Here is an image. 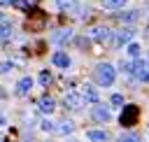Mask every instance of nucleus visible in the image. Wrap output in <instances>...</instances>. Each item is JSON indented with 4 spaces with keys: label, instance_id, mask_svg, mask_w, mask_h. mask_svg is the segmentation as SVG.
Returning a JSON list of instances; mask_svg holds the SVG:
<instances>
[{
    "label": "nucleus",
    "instance_id": "25",
    "mask_svg": "<svg viewBox=\"0 0 149 142\" xmlns=\"http://www.w3.org/2000/svg\"><path fill=\"white\" fill-rule=\"evenodd\" d=\"M121 140H137V135H133V133L130 135H121Z\"/></svg>",
    "mask_w": 149,
    "mask_h": 142
},
{
    "label": "nucleus",
    "instance_id": "4",
    "mask_svg": "<svg viewBox=\"0 0 149 142\" xmlns=\"http://www.w3.org/2000/svg\"><path fill=\"white\" fill-rule=\"evenodd\" d=\"M91 116L95 119V121H100V123H105V121H109V109L105 107V105H98V102H93V109H91Z\"/></svg>",
    "mask_w": 149,
    "mask_h": 142
},
{
    "label": "nucleus",
    "instance_id": "3",
    "mask_svg": "<svg viewBox=\"0 0 149 142\" xmlns=\"http://www.w3.org/2000/svg\"><path fill=\"white\" fill-rule=\"evenodd\" d=\"M133 63H135V68H133L135 79H137V81H149V63H147V61H142L140 56H137Z\"/></svg>",
    "mask_w": 149,
    "mask_h": 142
},
{
    "label": "nucleus",
    "instance_id": "6",
    "mask_svg": "<svg viewBox=\"0 0 149 142\" xmlns=\"http://www.w3.org/2000/svg\"><path fill=\"white\" fill-rule=\"evenodd\" d=\"M51 63H54L56 68H63V70H68V68H70V56H68L65 51H54V56H51Z\"/></svg>",
    "mask_w": 149,
    "mask_h": 142
},
{
    "label": "nucleus",
    "instance_id": "20",
    "mask_svg": "<svg viewBox=\"0 0 149 142\" xmlns=\"http://www.w3.org/2000/svg\"><path fill=\"white\" fill-rule=\"evenodd\" d=\"M40 128H42L44 133H54V130H56V123H54L51 119H44V121L40 123Z\"/></svg>",
    "mask_w": 149,
    "mask_h": 142
},
{
    "label": "nucleus",
    "instance_id": "7",
    "mask_svg": "<svg viewBox=\"0 0 149 142\" xmlns=\"http://www.w3.org/2000/svg\"><path fill=\"white\" fill-rule=\"evenodd\" d=\"M56 5H58L61 12H68V14L79 12V2H77V0H56Z\"/></svg>",
    "mask_w": 149,
    "mask_h": 142
},
{
    "label": "nucleus",
    "instance_id": "1",
    "mask_svg": "<svg viewBox=\"0 0 149 142\" xmlns=\"http://www.w3.org/2000/svg\"><path fill=\"white\" fill-rule=\"evenodd\" d=\"M95 79H98L100 86H112L114 79H116V70H114V65H109V63H100V65L95 68Z\"/></svg>",
    "mask_w": 149,
    "mask_h": 142
},
{
    "label": "nucleus",
    "instance_id": "17",
    "mask_svg": "<svg viewBox=\"0 0 149 142\" xmlns=\"http://www.w3.org/2000/svg\"><path fill=\"white\" fill-rule=\"evenodd\" d=\"M12 30H14V28H12V21H2V19H0V40L9 37Z\"/></svg>",
    "mask_w": 149,
    "mask_h": 142
},
{
    "label": "nucleus",
    "instance_id": "9",
    "mask_svg": "<svg viewBox=\"0 0 149 142\" xmlns=\"http://www.w3.org/2000/svg\"><path fill=\"white\" fill-rule=\"evenodd\" d=\"M91 40H95V42H105V40H109V28H102V26L93 28V30H91Z\"/></svg>",
    "mask_w": 149,
    "mask_h": 142
},
{
    "label": "nucleus",
    "instance_id": "8",
    "mask_svg": "<svg viewBox=\"0 0 149 142\" xmlns=\"http://www.w3.org/2000/svg\"><path fill=\"white\" fill-rule=\"evenodd\" d=\"M133 35H135V30H133V28H123V30H119V35H116V40H114V47H121V44L130 42V40H133Z\"/></svg>",
    "mask_w": 149,
    "mask_h": 142
},
{
    "label": "nucleus",
    "instance_id": "26",
    "mask_svg": "<svg viewBox=\"0 0 149 142\" xmlns=\"http://www.w3.org/2000/svg\"><path fill=\"white\" fill-rule=\"evenodd\" d=\"M5 123H7V119H5V116H2V114H0V128H2V126H5Z\"/></svg>",
    "mask_w": 149,
    "mask_h": 142
},
{
    "label": "nucleus",
    "instance_id": "16",
    "mask_svg": "<svg viewBox=\"0 0 149 142\" xmlns=\"http://www.w3.org/2000/svg\"><path fill=\"white\" fill-rule=\"evenodd\" d=\"M126 44H128V47H126V51H128V56H130V58H137V56L142 54V47H140L137 42H126Z\"/></svg>",
    "mask_w": 149,
    "mask_h": 142
},
{
    "label": "nucleus",
    "instance_id": "12",
    "mask_svg": "<svg viewBox=\"0 0 149 142\" xmlns=\"http://www.w3.org/2000/svg\"><path fill=\"white\" fill-rule=\"evenodd\" d=\"M86 137L93 140V142H105V140H109V133L107 130H88Z\"/></svg>",
    "mask_w": 149,
    "mask_h": 142
},
{
    "label": "nucleus",
    "instance_id": "27",
    "mask_svg": "<svg viewBox=\"0 0 149 142\" xmlns=\"http://www.w3.org/2000/svg\"><path fill=\"white\" fill-rule=\"evenodd\" d=\"M0 5H9V0H0Z\"/></svg>",
    "mask_w": 149,
    "mask_h": 142
},
{
    "label": "nucleus",
    "instance_id": "18",
    "mask_svg": "<svg viewBox=\"0 0 149 142\" xmlns=\"http://www.w3.org/2000/svg\"><path fill=\"white\" fill-rule=\"evenodd\" d=\"M70 37H72V30H61V33L51 35V42H70Z\"/></svg>",
    "mask_w": 149,
    "mask_h": 142
},
{
    "label": "nucleus",
    "instance_id": "2",
    "mask_svg": "<svg viewBox=\"0 0 149 142\" xmlns=\"http://www.w3.org/2000/svg\"><path fill=\"white\" fill-rule=\"evenodd\" d=\"M121 107H123V112H121V126H123V128H130V126H135V121H137V114H140L137 105H121Z\"/></svg>",
    "mask_w": 149,
    "mask_h": 142
},
{
    "label": "nucleus",
    "instance_id": "13",
    "mask_svg": "<svg viewBox=\"0 0 149 142\" xmlns=\"http://www.w3.org/2000/svg\"><path fill=\"white\" fill-rule=\"evenodd\" d=\"M137 19H140V12H137V9H128V12L119 14V21H123V23H133V21H137Z\"/></svg>",
    "mask_w": 149,
    "mask_h": 142
},
{
    "label": "nucleus",
    "instance_id": "21",
    "mask_svg": "<svg viewBox=\"0 0 149 142\" xmlns=\"http://www.w3.org/2000/svg\"><path fill=\"white\" fill-rule=\"evenodd\" d=\"M40 84H42V86H49V84H51V74H49L47 70L40 72Z\"/></svg>",
    "mask_w": 149,
    "mask_h": 142
},
{
    "label": "nucleus",
    "instance_id": "15",
    "mask_svg": "<svg viewBox=\"0 0 149 142\" xmlns=\"http://www.w3.org/2000/svg\"><path fill=\"white\" fill-rule=\"evenodd\" d=\"M56 130H58L61 135H70V133H74V123H72V121H61V123L56 126Z\"/></svg>",
    "mask_w": 149,
    "mask_h": 142
},
{
    "label": "nucleus",
    "instance_id": "5",
    "mask_svg": "<svg viewBox=\"0 0 149 142\" xmlns=\"http://www.w3.org/2000/svg\"><path fill=\"white\" fill-rule=\"evenodd\" d=\"M33 86H35L33 77H21L19 84H16V95H28V93L33 91Z\"/></svg>",
    "mask_w": 149,
    "mask_h": 142
},
{
    "label": "nucleus",
    "instance_id": "23",
    "mask_svg": "<svg viewBox=\"0 0 149 142\" xmlns=\"http://www.w3.org/2000/svg\"><path fill=\"white\" fill-rule=\"evenodd\" d=\"M12 68H14V65H12L9 61H5V63H0V74H7V72H9Z\"/></svg>",
    "mask_w": 149,
    "mask_h": 142
},
{
    "label": "nucleus",
    "instance_id": "24",
    "mask_svg": "<svg viewBox=\"0 0 149 142\" xmlns=\"http://www.w3.org/2000/svg\"><path fill=\"white\" fill-rule=\"evenodd\" d=\"M133 68H135V63H133V61H128V63H121V70H123V72H133Z\"/></svg>",
    "mask_w": 149,
    "mask_h": 142
},
{
    "label": "nucleus",
    "instance_id": "10",
    "mask_svg": "<svg viewBox=\"0 0 149 142\" xmlns=\"http://www.w3.org/2000/svg\"><path fill=\"white\" fill-rule=\"evenodd\" d=\"M81 98H84L86 102H91V105L100 100V95H98V91H95L93 86H84V91H81Z\"/></svg>",
    "mask_w": 149,
    "mask_h": 142
},
{
    "label": "nucleus",
    "instance_id": "22",
    "mask_svg": "<svg viewBox=\"0 0 149 142\" xmlns=\"http://www.w3.org/2000/svg\"><path fill=\"white\" fill-rule=\"evenodd\" d=\"M112 105L121 107V105H123V95H121V93H114V95H112Z\"/></svg>",
    "mask_w": 149,
    "mask_h": 142
},
{
    "label": "nucleus",
    "instance_id": "28",
    "mask_svg": "<svg viewBox=\"0 0 149 142\" xmlns=\"http://www.w3.org/2000/svg\"><path fill=\"white\" fill-rule=\"evenodd\" d=\"M0 19H2V12H0Z\"/></svg>",
    "mask_w": 149,
    "mask_h": 142
},
{
    "label": "nucleus",
    "instance_id": "14",
    "mask_svg": "<svg viewBox=\"0 0 149 142\" xmlns=\"http://www.w3.org/2000/svg\"><path fill=\"white\" fill-rule=\"evenodd\" d=\"M54 107H56V102H54V98H49V95H44V98L40 100V109H42L44 114H51V112H54Z\"/></svg>",
    "mask_w": 149,
    "mask_h": 142
},
{
    "label": "nucleus",
    "instance_id": "11",
    "mask_svg": "<svg viewBox=\"0 0 149 142\" xmlns=\"http://www.w3.org/2000/svg\"><path fill=\"white\" fill-rule=\"evenodd\" d=\"M81 102H84V98H81L79 93H74V91L65 93V105H68V107H81Z\"/></svg>",
    "mask_w": 149,
    "mask_h": 142
},
{
    "label": "nucleus",
    "instance_id": "19",
    "mask_svg": "<svg viewBox=\"0 0 149 142\" xmlns=\"http://www.w3.org/2000/svg\"><path fill=\"white\" fill-rule=\"evenodd\" d=\"M105 7H109V9H121L123 5H126V0H100Z\"/></svg>",
    "mask_w": 149,
    "mask_h": 142
}]
</instances>
